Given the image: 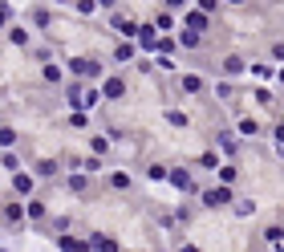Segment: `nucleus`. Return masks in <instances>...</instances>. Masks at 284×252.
<instances>
[{"instance_id":"1","label":"nucleus","mask_w":284,"mask_h":252,"mask_svg":"<svg viewBox=\"0 0 284 252\" xmlns=\"http://www.w3.org/2000/svg\"><path fill=\"white\" fill-rule=\"evenodd\" d=\"M114 29H118L122 37H134V33H138V25H134L130 17H114Z\"/></svg>"},{"instance_id":"2","label":"nucleus","mask_w":284,"mask_h":252,"mask_svg":"<svg viewBox=\"0 0 284 252\" xmlns=\"http://www.w3.org/2000/svg\"><path fill=\"white\" fill-rule=\"evenodd\" d=\"M232 199V191L227 187H219V191H207V208H219V203H227Z\"/></svg>"},{"instance_id":"3","label":"nucleus","mask_w":284,"mask_h":252,"mask_svg":"<svg viewBox=\"0 0 284 252\" xmlns=\"http://www.w3.org/2000/svg\"><path fill=\"white\" fill-rule=\"evenodd\" d=\"M187 25H191V33H203L207 29V17L203 13H187Z\"/></svg>"},{"instance_id":"4","label":"nucleus","mask_w":284,"mask_h":252,"mask_svg":"<svg viewBox=\"0 0 284 252\" xmlns=\"http://www.w3.org/2000/svg\"><path fill=\"white\" fill-rule=\"evenodd\" d=\"M106 94H110V98H122V94H126V82H118V77H110V82H106Z\"/></svg>"},{"instance_id":"5","label":"nucleus","mask_w":284,"mask_h":252,"mask_svg":"<svg viewBox=\"0 0 284 252\" xmlns=\"http://www.w3.org/2000/svg\"><path fill=\"white\" fill-rule=\"evenodd\" d=\"M183 90H187V94H199V90H203V77L187 73V77H183Z\"/></svg>"},{"instance_id":"6","label":"nucleus","mask_w":284,"mask_h":252,"mask_svg":"<svg viewBox=\"0 0 284 252\" xmlns=\"http://www.w3.org/2000/svg\"><path fill=\"white\" fill-rule=\"evenodd\" d=\"M13 187L20 191V196H33V179H29V175H17V179H13Z\"/></svg>"},{"instance_id":"7","label":"nucleus","mask_w":284,"mask_h":252,"mask_svg":"<svg viewBox=\"0 0 284 252\" xmlns=\"http://www.w3.org/2000/svg\"><path fill=\"white\" fill-rule=\"evenodd\" d=\"M170 183H175V187H183V191H191V179H187V171H175V175H170Z\"/></svg>"},{"instance_id":"8","label":"nucleus","mask_w":284,"mask_h":252,"mask_svg":"<svg viewBox=\"0 0 284 252\" xmlns=\"http://www.w3.org/2000/svg\"><path fill=\"white\" fill-rule=\"evenodd\" d=\"M114 57H118V61H130V57H134V45H118V53H114Z\"/></svg>"},{"instance_id":"9","label":"nucleus","mask_w":284,"mask_h":252,"mask_svg":"<svg viewBox=\"0 0 284 252\" xmlns=\"http://www.w3.org/2000/svg\"><path fill=\"white\" fill-rule=\"evenodd\" d=\"M45 82H61V70H57V65H45Z\"/></svg>"},{"instance_id":"10","label":"nucleus","mask_w":284,"mask_h":252,"mask_svg":"<svg viewBox=\"0 0 284 252\" xmlns=\"http://www.w3.org/2000/svg\"><path fill=\"white\" fill-rule=\"evenodd\" d=\"M89 244H98V248H106V252H110V248H114V240H110V236H94Z\"/></svg>"},{"instance_id":"11","label":"nucleus","mask_w":284,"mask_h":252,"mask_svg":"<svg viewBox=\"0 0 284 252\" xmlns=\"http://www.w3.org/2000/svg\"><path fill=\"white\" fill-rule=\"evenodd\" d=\"M4 20H8V13H4V8H0V29H4Z\"/></svg>"},{"instance_id":"12","label":"nucleus","mask_w":284,"mask_h":252,"mask_svg":"<svg viewBox=\"0 0 284 252\" xmlns=\"http://www.w3.org/2000/svg\"><path fill=\"white\" fill-rule=\"evenodd\" d=\"M232 4H240V0H232Z\"/></svg>"}]
</instances>
